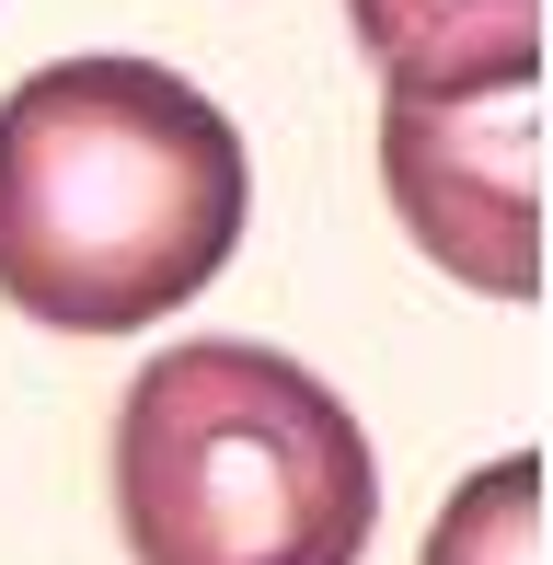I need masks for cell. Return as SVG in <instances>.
<instances>
[{"label":"cell","mask_w":553,"mask_h":565,"mask_svg":"<svg viewBox=\"0 0 553 565\" xmlns=\"http://www.w3.org/2000/svg\"><path fill=\"white\" fill-rule=\"evenodd\" d=\"M242 127L162 58H58L0 93V300L58 335L185 312L242 243Z\"/></svg>","instance_id":"6da1fadb"},{"label":"cell","mask_w":553,"mask_h":565,"mask_svg":"<svg viewBox=\"0 0 553 565\" xmlns=\"http://www.w3.org/2000/svg\"><path fill=\"white\" fill-rule=\"evenodd\" d=\"M116 531L139 565H358L381 461L300 358L196 335L116 404Z\"/></svg>","instance_id":"7a4b0ae2"},{"label":"cell","mask_w":553,"mask_h":565,"mask_svg":"<svg viewBox=\"0 0 553 565\" xmlns=\"http://www.w3.org/2000/svg\"><path fill=\"white\" fill-rule=\"evenodd\" d=\"M381 185L438 277H462L485 300L542 289V82L392 93L381 105Z\"/></svg>","instance_id":"3957f363"},{"label":"cell","mask_w":553,"mask_h":565,"mask_svg":"<svg viewBox=\"0 0 553 565\" xmlns=\"http://www.w3.org/2000/svg\"><path fill=\"white\" fill-rule=\"evenodd\" d=\"M346 23L392 93L542 82V0H346Z\"/></svg>","instance_id":"277c9868"},{"label":"cell","mask_w":553,"mask_h":565,"mask_svg":"<svg viewBox=\"0 0 553 565\" xmlns=\"http://www.w3.org/2000/svg\"><path fill=\"white\" fill-rule=\"evenodd\" d=\"M426 565H542V461L508 450L438 508L426 531Z\"/></svg>","instance_id":"5b68a950"}]
</instances>
